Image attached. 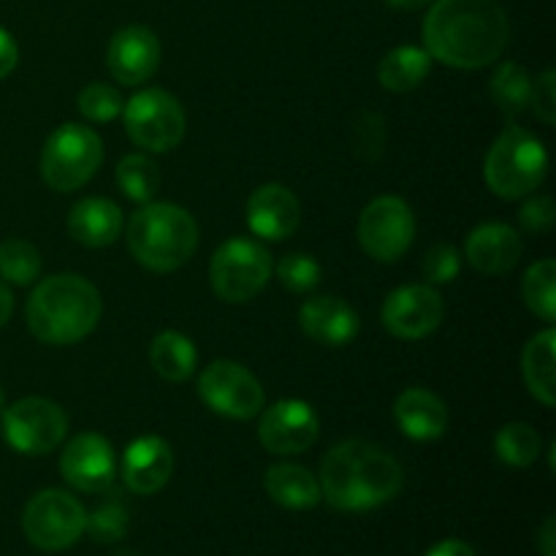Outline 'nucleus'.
Masks as SVG:
<instances>
[{"mask_svg": "<svg viewBox=\"0 0 556 556\" xmlns=\"http://www.w3.org/2000/svg\"><path fill=\"white\" fill-rule=\"evenodd\" d=\"M424 49L448 68H486L505 52L510 22L497 0H434L424 20Z\"/></svg>", "mask_w": 556, "mask_h": 556, "instance_id": "obj_1", "label": "nucleus"}, {"mask_svg": "<svg viewBox=\"0 0 556 556\" xmlns=\"http://www.w3.org/2000/svg\"><path fill=\"white\" fill-rule=\"evenodd\" d=\"M320 497L337 510H372L400 494L405 483L400 462L367 440H345L324 456Z\"/></svg>", "mask_w": 556, "mask_h": 556, "instance_id": "obj_2", "label": "nucleus"}, {"mask_svg": "<svg viewBox=\"0 0 556 556\" xmlns=\"http://www.w3.org/2000/svg\"><path fill=\"white\" fill-rule=\"evenodd\" d=\"M101 293L79 275L43 277L27 299V326L47 345H74L101 320Z\"/></svg>", "mask_w": 556, "mask_h": 556, "instance_id": "obj_3", "label": "nucleus"}, {"mask_svg": "<svg viewBox=\"0 0 556 556\" xmlns=\"http://www.w3.org/2000/svg\"><path fill=\"white\" fill-rule=\"evenodd\" d=\"M130 255L150 271H174L193 258L199 226L177 204H144L128 223Z\"/></svg>", "mask_w": 556, "mask_h": 556, "instance_id": "obj_4", "label": "nucleus"}, {"mask_svg": "<svg viewBox=\"0 0 556 556\" xmlns=\"http://www.w3.org/2000/svg\"><path fill=\"white\" fill-rule=\"evenodd\" d=\"M548 172V152L543 141L519 125H508L489 147L483 179L500 199H525L535 193Z\"/></svg>", "mask_w": 556, "mask_h": 556, "instance_id": "obj_5", "label": "nucleus"}, {"mask_svg": "<svg viewBox=\"0 0 556 556\" xmlns=\"http://www.w3.org/2000/svg\"><path fill=\"white\" fill-rule=\"evenodd\" d=\"M103 163V141L87 125L65 123L52 130L41 152V177L58 193H74L90 182Z\"/></svg>", "mask_w": 556, "mask_h": 556, "instance_id": "obj_6", "label": "nucleus"}, {"mask_svg": "<svg viewBox=\"0 0 556 556\" xmlns=\"http://www.w3.org/2000/svg\"><path fill=\"white\" fill-rule=\"evenodd\" d=\"M271 277V255L253 239L233 237L215 250L210 282L228 304H244L258 296Z\"/></svg>", "mask_w": 556, "mask_h": 556, "instance_id": "obj_7", "label": "nucleus"}, {"mask_svg": "<svg viewBox=\"0 0 556 556\" xmlns=\"http://www.w3.org/2000/svg\"><path fill=\"white\" fill-rule=\"evenodd\" d=\"M123 117L130 141L147 152H172L188 130L182 103L161 87L136 92L123 106Z\"/></svg>", "mask_w": 556, "mask_h": 556, "instance_id": "obj_8", "label": "nucleus"}, {"mask_svg": "<svg viewBox=\"0 0 556 556\" xmlns=\"http://www.w3.org/2000/svg\"><path fill=\"white\" fill-rule=\"evenodd\" d=\"M87 510L79 500L60 489H43L27 503L22 530L41 552H63L85 535Z\"/></svg>", "mask_w": 556, "mask_h": 556, "instance_id": "obj_9", "label": "nucleus"}, {"mask_svg": "<svg viewBox=\"0 0 556 556\" xmlns=\"http://www.w3.org/2000/svg\"><path fill=\"white\" fill-rule=\"evenodd\" d=\"M68 434L63 407L43 396H25L3 410V438L16 454L47 456Z\"/></svg>", "mask_w": 556, "mask_h": 556, "instance_id": "obj_10", "label": "nucleus"}, {"mask_svg": "<svg viewBox=\"0 0 556 556\" xmlns=\"http://www.w3.org/2000/svg\"><path fill=\"white\" fill-rule=\"evenodd\" d=\"M416 239V215L400 195H380L369 201L358 217V242L369 258L394 264Z\"/></svg>", "mask_w": 556, "mask_h": 556, "instance_id": "obj_11", "label": "nucleus"}, {"mask_svg": "<svg viewBox=\"0 0 556 556\" xmlns=\"http://www.w3.org/2000/svg\"><path fill=\"white\" fill-rule=\"evenodd\" d=\"M199 396L210 410L217 416L233 418V421H248L264 410V386L258 383L250 369H244L237 362L210 364L199 378Z\"/></svg>", "mask_w": 556, "mask_h": 556, "instance_id": "obj_12", "label": "nucleus"}, {"mask_svg": "<svg viewBox=\"0 0 556 556\" xmlns=\"http://www.w3.org/2000/svg\"><path fill=\"white\" fill-rule=\"evenodd\" d=\"M320 434L318 413L304 400H280L266 407L258 424V438L269 454L293 456L313 448Z\"/></svg>", "mask_w": 556, "mask_h": 556, "instance_id": "obj_13", "label": "nucleus"}, {"mask_svg": "<svg viewBox=\"0 0 556 556\" xmlns=\"http://www.w3.org/2000/svg\"><path fill=\"white\" fill-rule=\"evenodd\" d=\"M443 296L432 286H402L383 302L380 320L400 340H421L443 324Z\"/></svg>", "mask_w": 556, "mask_h": 556, "instance_id": "obj_14", "label": "nucleus"}, {"mask_svg": "<svg viewBox=\"0 0 556 556\" xmlns=\"http://www.w3.org/2000/svg\"><path fill=\"white\" fill-rule=\"evenodd\" d=\"M60 472L74 489L85 494L106 492L117 476V456L112 443L96 432H81L65 445Z\"/></svg>", "mask_w": 556, "mask_h": 556, "instance_id": "obj_15", "label": "nucleus"}, {"mask_svg": "<svg viewBox=\"0 0 556 556\" xmlns=\"http://www.w3.org/2000/svg\"><path fill=\"white\" fill-rule=\"evenodd\" d=\"M106 63L114 79L125 87L144 85L161 65V41L144 25L119 27L109 41Z\"/></svg>", "mask_w": 556, "mask_h": 556, "instance_id": "obj_16", "label": "nucleus"}, {"mask_svg": "<svg viewBox=\"0 0 556 556\" xmlns=\"http://www.w3.org/2000/svg\"><path fill=\"white\" fill-rule=\"evenodd\" d=\"M302 220L299 199L280 182H266L248 199V226L266 242H282Z\"/></svg>", "mask_w": 556, "mask_h": 556, "instance_id": "obj_17", "label": "nucleus"}, {"mask_svg": "<svg viewBox=\"0 0 556 556\" xmlns=\"http://www.w3.org/2000/svg\"><path fill=\"white\" fill-rule=\"evenodd\" d=\"M174 472L172 445L163 438L147 434L134 440L123 456V481L136 494H155L168 483Z\"/></svg>", "mask_w": 556, "mask_h": 556, "instance_id": "obj_18", "label": "nucleus"}, {"mask_svg": "<svg viewBox=\"0 0 556 556\" xmlns=\"http://www.w3.org/2000/svg\"><path fill=\"white\" fill-rule=\"evenodd\" d=\"M521 237L505 223H483L472 228L465 242V255L472 269L481 275H505L514 269L521 258Z\"/></svg>", "mask_w": 556, "mask_h": 556, "instance_id": "obj_19", "label": "nucleus"}, {"mask_svg": "<svg viewBox=\"0 0 556 556\" xmlns=\"http://www.w3.org/2000/svg\"><path fill=\"white\" fill-rule=\"evenodd\" d=\"M299 324L309 340L329 348H342L356 340L358 315L348 302L337 296H315L302 304Z\"/></svg>", "mask_w": 556, "mask_h": 556, "instance_id": "obj_20", "label": "nucleus"}, {"mask_svg": "<svg viewBox=\"0 0 556 556\" xmlns=\"http://www.w3.org/2000/svg\"><path fill=\"white\" fill-rule=\"evenodd\" d=\"M396 427L410 440L427 443V440L443 438L448 429V407L438 394L427 389H407L396 396L394 405Z\"/></svg>", "mask_w": 556, "mask_h": 556, "instance_id": "obj_21", "label": "nucleus"}, {"mask_svg": "<svg viewBox=\"0 0 556 556\" xmlns=\"http://www.w3.org/2000/svg\"><path fill=\"white\" fill-rule=\"evenodd\" d=\"M68 231L85 248H106L123 231V212L109 199H81L68 215Z\"/></svg>", "mask_w": 556, "mask_h": 556, "instance_id": "obj_22", "label": "nucleus"}, {"mask_svg": "<svg viewBox=\"0 0 556 556\" xmlns=\"http://www.w3.org/2000/svg\"><path fill=\"white\" fill-rule=\"evenodd\" d=\"M264 486L266 494L288 510H309L320 500L318 478L307 467L291 465V462L269 467L264 478Z\"/></svg>", "mask_w": 556, "mask_h": 556, "instance_id": "obj_23", "label": "nucleus"}, {"mask_svg": "<svg viewBox=\"0 0 556 556\" xmlns=\"http://www.w3.org/2000/svg\"><path fill=\"white\" fill-rule=\"evenodd\" d=\"M554 353H556V334L554 329L541 331L532 337L521 356V372L530 394L546 407L556 405V380H554Z\"/></svg>", "mask_w": 556, "mask_h": 556, "instance_id": "obj_24", "label": "nucleus"}, {"mask_svg": "<svg viewBox=\"0 0 556 556\" xmlns=\"http://www.w3.org/2000/svg\"><path fill=\"white\" fill-rule=\"evenodd\" d=\"M432 68V58L421 47H396L378 63L380 87L391 92H410L421 85Z\"/></svg>", "mask_w": 556, "mask_h": 556, "instance_id": "obj_25", "label": "nucleus"}, {"mask_svg": "<svg viewBox=\"0 0 556 556\" xmlns=\"http://www.w3.org/2000/svg\"><path fill=\"white\" fill-rule=\"evenodd\" d=\"M150 364L168 383H182L193 375L199 364V351L193 340L179 331H161L150 345Z\"/></svg>", "mask_w": 556, "mask_h": 556, "instance_id": "obj_26", "label": "nucleus"}, {"mask_svg": "<svg viewBox=\"0 0 556 556\" xmlns=\"http://www.w3.org/2000/svg\"><path fill=\"white\" fill-rule=\"evenodd\" d=\"M530 92H532V79L527 74L525 65L508 63L500 65L494 71L492 81H489V96L497 103V109L508 117H519L527 106H530Z\"/></svg>", "mask_w": 556, "mask_h": 556, "instance_id": "obj_27", "label": "nucleus"}, {"mask_svg": "<svg viewBox=\"0 0 556 556\" xmlns=\"http://www.w3.org/2000/svg\"><path fill=\"white\" fill-rule=\"evenodd\" d=\"M117 185L136 204H150L161 188V168L152 157L134 152L117 163Z\"/></svg>", "mask_w": 556, "mask_h": 556, "instance_id": "obj_28", "label": "nucleus"}, {"mask_svg": "<svg viewBox=\"0 0 556 556\" xmlns=\"http://www.w3.org/2000/svg\"><path fill=\"white\" fill-rule=\"evenodd\" d=\"M521 293L532 313L546 324H554L556 318V264L552 258H543L527 269Z\"/></svg>", "mask_w": 556, "mask_h": 556, "instance_id": "obj_29", "label": "nucleus"}, {"mask_svg": "<svg viewBox=\"0 0 556 556\" xmlns=\"http://www.w3.org/2000/svg\"><path fill=\"white\" fill-rule=\"evenodd\" d=\"M543 440L530 424H505L494 438V451L510 467H530L541 456Z\"/></svg>", "mask_w": 556, "mask_h": 556, "instance_id": "obj_30", "label": "nucleus"}, {"mask_svg": "<svg viewBox=\"0 0 556 556\" xmlns=\"http://www.w3.org/2000/svg\"><path fill=\"white\" fill-rule=\"evenodd\" d=\"M41 275V253L36 244L20 237L0 242V277L14 286H30Z\"/></svg>", "mask_w": 556, "mask_h": 556, "instance_id": "obj_31", "label": "nucleus"}, {"mask_svg": "<svg viewBox=\"0 0 556 556\" xmlns=\"http://www.w3.org/2000/svg\"><path fill=\"white\" fill-rule=\"evenodd\" d=\"M351 147H353V152H356V157H362V161H367V163L380 161V157H383V152H386V119H383V114L369 112V109L358 112L356 119H353Z\"/></svg>", "mask_w": 556, "mask_h": 556, "instance_id": "obj_32", "label": "nucleus"}, {"mask_svg": "<svg viewBox=\"0 0 556 556\" xmlns=\"http://www.w3.org/2000/svg\"><path fill=\"white\" fill-rule=\"evenodd\" d=\"M76 106L85 114V119L90 123H112L123 114V96L119 90H114L112 85H103V81H92L76 98Z\"/></svg>", "mask_w": 556, "mask_h": 556, "instance_id": "obj_33", "label": "nucleus"}, {"mask_svg": "<svg viewBox=\"0 0 556 556\" xmlns=\"http://www.w3.org/2000/svg\"><path fill=\"white\" fill-rule=\"evenodd\" d=\"M128 508L123 503H117V500H106V503H101L87 516L85 532H90V538L96 543H117L128 532Z\"/></svg>", "mask_w": 556, "mask_h": 556, "instance_id": "obj_34", "label": "nucleus"}, {"mask_svg": "<svg viewBox=\"0 0 556 556\" xmlns=\"http://www.w3.org/2000/svg\"><path fill=\"white\" fill-rule=\"evenodd\" d=\"M277 280L291 293H309L320 282V264L307 253H291L277 261Z\"/></svg>", "mask_w": 556, "mask_h": 556, "instance_id": "obj_35", "label": "nucleus"}, {"mask_svg": "<svg viewBox=\"0 0 556 556\" xmlns=\"http://www.w3.org/2000/svg\"><path fill=\"white\" fill-rule=\"evenodd\" d=\"M421 271L427 277V286H445L454 282L462 271V255L454 244H434L421 261Z\"/></svg>", "mask_w": 556, "mask_h": 556, "instance_id": "obj_36", "label": "nucleus"}, {"mask_svg": "<svg viewBox=\"0 0 556 556\" xmlns=\"http://www.w3.org/2000/svg\"><path fill=\"white\" fill-rule=\"evenodd\" d=\"M530 106H532V112H535L538 119H543L546 125L556 123V74L554 71H546V74H541L535 81H532Z\"/></svg>", "mask_w": 556, "mask_h": 556, "instance_id": "obj_37", "label": "nucleus"}, {"mask_svg": "<svg viewBox=\"0 0 556 556\" xmlns=\"http://www.w3.org/2000/svg\"><path fill=\"white\" fill-rule=\"evenodd\" d=\"M521 228L530 233H548L554 226V204L548 195H535L519 212Z\"/></svg>", "mask_w": 556, "mask_h": 556, "instance_id": "obj_38", "label": "nucleus"}, {"mask_svg": "<svg viewBox=\"0 0 556 556\" xmlns=\"http://www.w3.org/2000/svg\"><path fill=\"white\" fill-rule=\"evenodd\" d=\"M16 63H20V47L11 33L0 27V79H5L16 68Z\"/></svg>", "mask_w": 556, "mask_h": 556, "instance_id": "obj_39", "label": "nucleus"}, {"mask_svg": "<svg viewBox=\"0 0 556 556\" xmlns=\"http://www.w3.org/2000/svg\"><path fill=\"white\" fill-rule=\"evenodd\" d=\"M427 556H476L465 541H456V538H448V541H440L429 548Z\"/></svg>", "mask_w": 556, "mask_h": 556, "instance_id": "obj_40", "label": "nucleus"}, {"mask_svg": "<svg viewBox=\"0 0 556 556\" xmlns=\"http://www.w3.org/2000/svg\"><path fill=\"white\" fill-rule=\"evenodd\" d=\"M538 548H541L543 556H556V519L548 516L543 521L541 532H538Z\"/></svg>", "mask_w": 556, "mask_h": 556, "instance_id": "obj_41", "label": "nucleus"}, {"mask_svg": "<svg viewBox=\"0 0 556 556\" xmlns=\"http://www.w3.org/2000/svg\"><path fill=\"white\" fill-rule=\"evenodd\" d=\"M11 313H14V296H11V291L5 282H0V329L9 324Z\"/></svg>", "mask_w": 556, "mask_h": 556, "instance_id": "obj_42", "label": "nucleus"}, {"mask_svg": "<svg viewBox=\"0 0 556 556\" xmlns=\"http://www.w3.org/2000/svg\"><path fill=\"white\" fill-rule=\"evenodd\" d=\"M389 5H394V9H405V11H416V9H424L427 3H432V0H386Z\"/></svg>", "mask_w": 556, "mask_h": 556, "instance_id": "obj_43", "label": "nucleus"}, {"mask_svg": "<svg viewBox=\"0 0 556 556\" xmlns=\"http://www.w3.org/2000/svg\"><path fill=\"white\" fill-rule=\"evenodd\" d=\"M112 556H141V554L130 552V548H123V552H117V554H112Z\"/></svg>", "mask_w": 556, "mask_h": 556, "instance_id": "obj_44", "label": "nucleus"}, {"mask_svg": "<svg viewBox=\"0 0 556 556\" xmlns=\"http://www.w3.org/2000/svg\"><path fill=\"white\" fill-rule=\"evenodd\" d=\"M3 407H5V394H3V389H0V413H3Z\"/></svg>", "mask_w": 556, "mask_h": 556, "instance_id": "obj_45", "label": "nucleus"}]
</instances>
